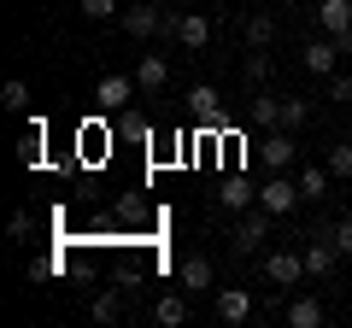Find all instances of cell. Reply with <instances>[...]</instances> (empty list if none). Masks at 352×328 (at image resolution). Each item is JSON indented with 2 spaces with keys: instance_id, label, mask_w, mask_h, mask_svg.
<instances>
[{
  "instance_id": "f1b7e54d",
  "label": "cell",
  "mask_w": 352,
  "mask_h": 328,
  "mask_svg": "<svg viewBox=\"0 0 352 328\" xmlns=\"http://www.w3.org/2000/svg\"><path fill=\"white\" fill-rule=\"evenodd\" d=\"M329 240L340 246V258H352V217H346V223H335V229H329Z\"/></svg>"
},
{
  "instance_id": "603a6c76",
  "label": "cell",
  "mask_w": 352,
  "mask_h": 328,
  "mask_svg": "<svg viewBox=\"0 0 352 328\" xmlns=\"http://www.w3.org/2000/svg\"><path fill=\"white\" fill-rule=\"evenodd\" d=\"M329 170H335L340 182H352V141H335V147H329Z\"/></svg>"
},
{
  "instance_id": "ba28073f",
  "label": "cell",
  "mask_w": 352,
  "mask_h": 328,
  "mask_svg": "<svg viewBox=\"0 0 352 328\" xmlns=\"http://www.w3.org/2000/svg\"><path fill=\"white\" fill-rule=\"evenodd\" d=\"M212 288H217V270H212V258H206V253L182 258V293L194 299V293H212Z\"/></svg>"
},
{
  "instance_id": "7a4b0ae2",
  "label": "cell",
  "mask_w": 352,
  "mask_h": 328,
  "mask_svg": "<svg viewBox=\"0 0 352 328\" xmlns=\"http://www.w3.org/2000/svg\"><path fill=\"white\" fill-rule=\"evenodd\" d=\"M300 200H305V194H300V176H282V170H270L264 188H258V205H264L270 217H288Z\"/></svg>"
},
{
  "instance_id": "484cf974",
  "label": "cell",
  "mask_w": 352,
  "mask_h": 328,
  "mask_svg": "<svg viewBox=\"0 0 352 328\" xmlns=\"http://www.w3.org/2000/svg\"><path fill=\"white\" fill-rule=\"evenodd\" d=\"M100 141H106V135H100V129H82V135H76V152H82V159H88V164H94V159H100V152H106V147H100Z\"/></svg>"
},
{
  "instance_id": "5b68a950",
  "label": "cell",
  "mask_w": 352,
  "mask_h": 328,
  "mask_svg": "<svg viewBox=\"0 0 352 328\" xmlns=\"http://www.w3.org/2000/svg\"><path fill=\"white\" fill-rule=\"evenodd\" d=\"M229 240H235V253H258L264 240H270V211H264V205H258V211H247Z\"/></svg>"
},
{
  "instance_id": "3957f363",
  "label": "cell",
  "mask_w": 352,
  "mask_h": 328,
  "mask_svg": "<svg viewBox=\"0 0 352 328\" xmlns=\"http://www.w3.org/2000/svg\"><path fill=\"white\" fill-rule=\"evenodd\" d=\"M300 276H305V253H288V246H270V253H264V281L294 288Z\"/></svg>"
},
{
  "instance_id": "cb8c5ba5",
  "label": "cell",
  "mask_w": 352,
  "mask_h": 328,
  "mask_svg": "<svg viewBox=\"0 0 352 328\" xmlns=\"http://www.w3.org/2000/svg\"><path fill=\"white\" fill-rule=\"evenodd\" d=\"M0 106H6V112H30V89L18 82V76L6 82V89H0Z\"/></svg>"
},
{
  "instance_id": "2e32d148",
  "label": "cell",
  "mask_w": 352,
  "mask_h": 328,
  "mask_svg": "<svg viewBox=\"0 0 352 328\" xmlns=\"http://www.w3.org/2000/svg\"><path fill=\"white\" fill-rule=\"evenodd\" d=\"M94 100H100L106 106V112H124V106H129V76H100V89H94Z\"/></svg>"
},
{
  "instance_id": "1f68e13d",
  "label": "cell",
  "mask_w": 352,
  "mask_h": 328,
  "mask_svg": "<svg viewBox=\"0 0 352 328\" xmlns=\"http://www.w3.org/2000/svg\"><path fill=\"white\" fill-rule=\"evenodd\" d=\"M159 6H200V0H159Z\"/></svg>"
},
{
  "instance_id": "5bb4252c",
  "label": "cell",
  "mask_w": 352,
  "mask_h": 328,
  "mask_svg": "<svg viewBox=\"0 0 352 328\" xmlns=\"http://www.w3.org/2000/svg\"><path fill=\"white\" fill-rule=\"evenodd\" d=\"M164 82H170V65H164L159 53H147V59L135 65V89H141V94H159Z\"/></svg>"
},
{
  "instance_id": "277c9868",
  "label": "cell",
  "mask_w": 352,
  "mask_h": 328,
  "mask_svg": "<svg viewBox=\"0 0 352 328\" xmlns=\"http://www.w3.org/2000/svg\"><path fill=\"white\" fill-rule=\"evenodd\" d=\"M300 65H305L311 76H335V65H340V41H335V36L305 41V47H300Z\"/></svg>"
},
{
  "instance_id": "7402d4cb",
  "label": "cell",
  "mask_w": 352,
  "mask_h": 328,
  "mask_svg": "<svg viewBox=\"0 0 352 328\" xmlns=\"http://www.w3.org/2000/svg\"><path fill=\"white\" fill-rule=\"evenodd\" d=\"M247 41H252V47L276 41V18H270V12H252V18H247Z\"/></svg>"
},
{
  "instance_id": "7c38bea8",
  "label": "cell",
  "mask_w": 352,
  "mask_h": 328,
  "mask_svg": "<svg viewBox=\"0 0 352 328\" xmlns=\"http://www.w3.org/2000/svg\"><path fill=\"white\" fill-rule=\"evenodd\" d=\"M164 30V6L153 0V6H129L124 12V36H159Z\"/></svg>"
},
{
  "instance_id": "ffe728a7",
  "label": "cell",
  "mask_w": 352,
  "mask_h": 328,
  "mask_svg": "<svg viewBox=\"0 0 352 328\" xmlns=\"http://www.w3.org/2000/svg\"><path fill=\"white\" fill-rule=\"evenodd\" d=\"M41 141H47V129H41V124H30V129H24V141H18V159H24L30 170L41 164Z\"/></svg>"
},
{
  "instance_id": "ac0fdd59",
  "label": "cell",
  "mask_w": 352,
  "mask_h": 328,
  "mask_svg": "<svg viewBox=\"0 0 352 328\" xmlns=\"http://www.w3.org/2000/svg\"><path fill=\"white\" fill-rule=\"evenodd\" d=\"M329 182H335V170H317V164L300 170V194L305 200H329Z\"/></svg>"
},
{
  "instance_id": "6da1fadb",
  "label": "cell",
  "mask_w": 352,
  "mask_h": 328,
  "mask_svg": "<svg viewBox=\"0 0 352 328\" xmlns=\"http://www.w3.org/2000/svg\"><path fill=\"white\" fill-rule=\"evenodd\" d=\"M188 117L206 129V135H229V112H223V94L212 89V82H200V89H188Z\"/></svg>"
},
{
  "instance_id": "4fadbf2b",
  "label": "cell",
  "mask_w": 352,
  "mask_h": 328,
  "mask_svg": "<svg viewBox=\"0 0 352 328\" xmlns=\"http://www.w3.org/2000/svg\"><path fill=\"white\" fill-rule=\"evenodd\" d=\"M247 316H252L247 288H217V323H247Z\"/></svg>"
},
{
  "instance_id": "52a82bcc",
  "label": "cell",
  "mask_w": 352,
  "mask_h": 328,
  "mask_svg": "<svg viewBox=\"0 0 352 328\" xmlns=\"http://www.w3.org/2000/svg\"><path fill=\"white\" fill-rule=\"evenodd\" d=\"M282 100H288V94L258 89V94H252V106H247V124L252 129H282Z\"/></svg>"
},
{
  "instance_id": "9a60e30c",
  "label": "cell",
  "mask_w": 352,
  "mask_h": 328,
  "mask_svg": "<svg viewBox=\"0 0 352 328\" xmlns=\"http://www.w3.org/2000/svg\"><path fill=\"white\" fill-rule=\"evenodd\" d=\"M252 200H258V188H252L247 176H229L223 188H217V205H223V211H247Z\"/></svg>"
},
{
  "instance_id": "8992f818",
  "label": "cell",
  "mask_w": 352,
  "mask_h": 328,
  "mask_svg": "<svg viewBox=\"0 0 352 328\" xmlns=\"http://www.w3.org/2000/svg\"><path fill=\"white\" fill-rule=\"evenodd\" d=\"M335 264H340V246L329 235H311V246H305V276H335Z\"/></svg>"
},
{
  "instance_id": "4dcf8cb0",
  "label": "cell",
  "mask_w": 352,
  "mask_h": 328,
  "mask_svg": "<svg viewBox=\"0 0 352 328\" xmlns=\"http://www.w3.org/2000/svg\"><path fill=\"white\" fill-rule=\"evenodd\" d=\"M124 135H129V141H147L153 129H147V117H124Z\"/></svg>"
},
{
  "instance_id": "30bf717a",
  "label": "cell",
  "mask_w": 352,
  "mask_h": 328,
  "mask_svg": "<svg viewBox=\"0 0 352 328\" xmlns=\"http://www.w3.org/2000/svg\"><path fill=\"white\" fill-rule=\"evenodd\" d=\"M317 30L323 36H346L352 30V0H317Z\"/></svg>"
},
{
  "instance_id": "d4e9b609",
  "label": "cell",
  "mask_w": 352,
  "mask_h": 328,
  "mask_svg": "<svg viewBox=\"0 0 352 328\" xmlns=\"http://www.w3.org/2000/svg\"><path fill=\"white\" fill-rule=\"evenodd\" d=\"M305 117H311V100H294L288 94V100H282V129H300Z\"/></svg>"
},
{
  "instance_id": "8fae6325",
  "label": "cell",
  "mask_w": 352,
  "mask_h": 328,
  "mask_svg": "<svg viewBox=\"0 0 352 328\" xmlns=\"http://www.w3.org/2000/svg\"><path fill=\"white\" fill-rule=\"evenodd\" d=\"M176 41H182V47H206V41H212V18L206 12H176Z\"/></svg>"
},
{
  "instance_id": "44dd1931",
  "label": "cell",
  "mask_w": 352,
  "mask_h": 328,
  "mask_svg": "<svg viewBox=\"0 0 352 328\" xmlns=\"http://www.w3.org/2000/svg\"><path fill=\"white\" fill-rule=\"evenodd\" d=\"M288 323L294 328H317V323H323V305H317V299H294L288 305Z\"/></svg>"
},
{
  "instance_id": "f546056e",
  "label": "cell",
  "mask_w": 352,
  "mask_h": 328,
  "mask_svg": "<svg viewBox=\"0 0 352 328\" xmlns=\"http://www.w3.org/2000/svg\"><path fill=\"white\" fill-rule=\"evenodd\" d=\"M329 100H352V76H340V71L329 76Z\"/></svg>"
},
{
  "instance_id": "e0dca14e",
  "label": "cell",
  "mask_w": 352,
  "mask_h": 328,
  "mask_svg": "<svg viewBox=\"0 0 352 328\" xmlns=\"http://www.w3.org/2000/svg\"><path fill=\"white\" fill-rule=\"evenodd\" d=\"M153 316H159L164 328H176V323H188V293H164V299L153 305Z\"/></svg>"
},
{
  "instance_id": "9c48e42d",
  "label": "cell",
  "mask_w": 352,
  "mask_h": 328,
  "mask_svg": "<svg viewBox=\"0 0 352 328\" xmlns=\"http://www.w3.org/2000/svg\"><path fill=\"white\" fill-rule=\"evenodd\" d=\"M258 152H264V164H270V170H288L294 152H300V141H294V129H270Z\"/></svg>"
},
{
  "instance_id": "d6986e66",
  "label": "cell",
  "mask_w": 352,
  "mask_h": 328,
  "mask_svg": "<svg viewBox=\"0 0 352 328\" xmlns=\"http://www.w3.org/2000/svg\"><path fill=\"white\" fill-rule=\"evenodd\" d=\"M270 71H276V65H270V53H258V47H252L247 65H241V76H247L252 89H264V82H270Z\"/></svg>"
},
{
  "instance_id": "83f0119b",
  "label": "cell",
  "mask_w": 352,
  "mask_h": 328,
  "mask_svg": "<svg viewBox=\"0 0 352 328\" xmlns=\"http://www.w3.org/2000/svg\"><path fill=\"white\" fill-rule=\"evenodd\" d=\"M94 323H118V293H100L94 299Z\"/></svg>"
},
{
  "instance_id": "4316f807",
  "label": "cell",
  "mask_w": 352,
  "mask_h": 328,
  "mask_svg": "<svg viewBox=\"0 0 352 328\" xmlns=\"http://www.w3.org/2000/svg\"><path fill=\"white\" fill-rule=\"evenodd\" d=\"M82 18H94V24H106V18H118V0H82Z\"/></svg>"
}]
</instances>
